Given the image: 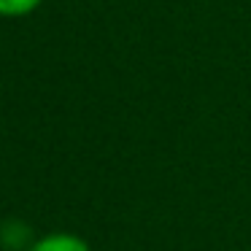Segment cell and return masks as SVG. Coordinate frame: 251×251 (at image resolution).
<instances>
[{"instance_id":"obj_1","label":"cell","mask_w":251,"mask_h":251,"mask_svg":"<svg viewBox=\"0 0 251 251\" xmlns=\"http://www.w3.org/2000/svg\"><path fill=\"white\" fill-rule=\"evenodd\" d=\"M30 243V227L19 219H11V222L0 224V246L6 251H19Z\"/></svg>"},{"instance_id":"obj_2","label":"cell","mask_w":251,"mask_h":251,"mask_svg":"<svg viewBox=\"0 0 251 251\" xmlns=\"http://www.w3.org/2000/svg\"><path fill=\"white\" fill-rule=\"evenodd\" d=\"M30 251H89V249L76 235H49V238L38 240Z\"/></svg>"},{"instance_id":"obj_3","label":"cell","mask_w":251,"mask_h":251,"mask_svg":"<svg viewBox=\"0 0 251 251\" xmlns=\"http://www.w3.org/2000/svg\"><path fill=\"white\" fill-rule=\"evenodd\" d=\"M41 0H0V14L3 17H19V14H27L38 6Z\"/></svg>"}]
</instances>
